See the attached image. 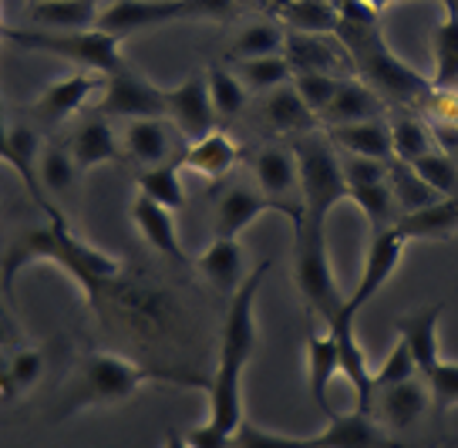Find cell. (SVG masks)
Segmentation results:
<instances>
[{
	"label": "cell",
	"mask_w": 458,
	"mask_h": 448,
	"mask_svg": "<svg viewBox=\"0 0 458 448\" xmlns=\"http://www.w3.org/2000/svg\"><path fill=\"white\" fill-rule=\"evenodd\" d=\"M7 118H4V105H0V162L7 165Z\"/></svg>",
	"instance_id": "52"
},
{
	"label": "cell",
	"mask_w": 458,
	"mask_h": 448,
	"mask_svg": "<svg viewBox=\"0 0 458 448\" xmlns=\"http://www.w3.org/2000/svg\"><path fill=\"white\" fill-rule=\"evenodd\" d=\"M442 314H445V304H431V307H421V310H411V314H401L394 320V331H398V337L404 344L411 347L421 375H428L431 368L445 358L442 344H438Z\"/></svg>",
	"instance_id": "25"
},
{
	"label": "cell",
	"mask_w": 458,
	"mask_h": 448,
	"mask_svg": "<svg viewBox=\"0 0 458 448\" xmlns=\"http://www.w3.org/2000/svg\"><path fill=\"white\" fill-rule=\"evenodd\" d=\"M354 320L358 314H351L347 307H344L337 317L330 320L327 327L334 334V341H337V351H341V375L351 381V388H354V408L360 411H371L374 405V364L368 358V351L364 344L358 341V327H354Z\"/></svg>",
	"instance_id": "16"
},
{
	"label": "cell",
	"mask_w": 458,
	"mask_h": 448,
	"mask_svg": "<svg viewBox=\"0 0 458 448\" xmlns=\"http://www.w3.org/2000/svg\"><path fill=\"white\" fill-rule=\"evenodd\" d=\"M385 98L364 85L360 78H341V88L327 105V112L320 115L324 129H337V125H354V122H371V118H385Z\"/></svg>",
	"instance_id": "26"
},
{
	"label": "cell",
	"mask_w": 458,
	"mask_h": 448,
	"mask_svg": "<svg viewBox=\"0 0 458 448\" xmlns=\"http://www.w3.org/2000/svg\"><path fill=\"white\" fill-rule=\"evenodd\" d=\"M297 173H301V206L303 223L324 226L341 203H351V189L341 169V152L330 145L324 129H314L293 139Z\"/></svg>",
	"instance_id": "4"
},
{
	"label": "cell",
	"mask_w": 458,
	"mask_h": 448,
	"mask_svg": "<svg viewBox=\"0 0 458 448\" xmlns=\"http://www.w3.org/2000/svg\"><path fill=\"white\" fill-rule=\"evenodd\" d=\"M38 182H41L44 196L47 199L55 196V206L64 213L61 203H68L74 196V189H78V182H81V173L74 165L68 145H57V142L44 145L41 156H38Z\"/></svg>",
	"instance_id": "31"
},
{
	"label": "cell",
	"mask_w": 458,
	"mask_h": 448,
	"mask_svg": "<svg viewBox=\"0 0 458 448\" xmlns=\"http://www.w3.org/2000/svg\"><path fill=\"white\" fill-rule=\"evenodd\" d=\"M394 230L411 243V240H452L458 236V196H445L438 203L425 206L418 213H408L394 223Z\"/></svg>",
	"instance_id": "32"
},
{
	"label": "cell",
	"mask_w": 458,
	"mask_h": 448,
	"mask_svg": "<svg viewBox=\"0 0 458 448\" xmlns=\"http://www.w3.org/2000/svg\"><path fill=\"white\" fill-rule=\"evenodd\" d=\"M411 165H415V173L421 175L438 196H458V162L452 159L448 152L435 148V152L421 156V159L411 162Z\"/></svg>",
	"instance_id": "44"
},
{
	"label": "cell",
	"mask_w": 458,
	"mask_h": 448,
	"mask_svg": "<svg viewBox=\"0 0 458 448\" xmlns=\"http://www.w3.org/2000/svg\"><path fill=\"white\" fill-rule=\"evenodd\" d=\"M387 186L394 192V203H398L401 216H408V213H418V209H425V206L438 203L445 196H438L435 189L415 173V165H408V162H391V175H387Z\"/></svg>",
	"instance_id": "37"
},
{
	"label": "cell",
	"mask_w": 458,
	"mask_h": 448,
	"mask_svg": "<svg viewBox=\"0 0 458 448\" xmlns=\"http://www.w3.org/2000/svg\"><path fill=\"white\" fill-rule=\"evenodd\" d=\"M114 314L122 327L139 334L145 341H162L179 331V304L172 300V293L148 283H135V280H122L114 276L108 287L101 290L98 304Z\"/></svg>",
	"instance_id": "7"
},
{
	"label": "cell",
	"mask_w": 458,
	"mask_h": 448,
	"mask_svg": "<svg viewBox=\"0 0 458 448\" xmlns=\"http://www.w3.org/2000/svg\"><path fill=\"white\" fill-rule=\"evenodd\" d=\"M243 375L246 371H229V368H213L206 377V398H209V415L206 418L219 425L226 435H233L246 418L243 408Z\"/></svg>",
	"instance_id": "27"
},
{
	"label": "cell",
	"mask_w": 458,
	"mask_h": 448,
	"mask_svg": "<svg viewBox=\"0 0 458 448\" xmlns=\"http://www.w3.org/2000/svg\"><path fill=\"white\" fill-rule=\"evenodd\" d=\"M7 364H11V385H14V394L17 391H30L41 385L44 354L38 351V347H28V344L14 347V351L7 354Z\"/></svg>",
	"instance_id": "47"
},
{
	"label": "cell",
	"mask_w": 458,
	"mask_h": 448,
	"mask_svg": "<svg viewBox=\"0 0 458 448\" xmlns=\"http://www.w3.org/2000/svg\"><path fill=\"white\" fill-rule=\"evenodd\" d=\"M276 17L286 30L293 34H337L341 28V11L334 0H286L276 7Z\"/></svg>",
	"instance_id": "33"
},
{
	"label": "cell",
	"mask_w": 458,
	"mask_h": 448,
	"mask_svg": "<svg viewBox=\"0 0 458 448\" xmlns=\"http://www.w3.org/2000/svg\"><path fill=\"white\" fill-rule=\"evenodd\" d=\"M284 58L290 64L293 78L297 74H337L351 68V55L341 51L330 38H320V34H293L286 30V44H284Z\"/></svg>",
	"instance_id": "20"
},
{
	"label": "cell",
	"mask_w": 458,
	"mask_h": 448,
	"mask_svg": "<svg viewBox=\"0 0 458 448\" xmlns=\"http://www.w3.org/2000/svg\"><path fill=\"white\" fill-rule=\"evenodd\" d=\"M34 263H55L61 274L72 276L74 287L81 290L88 304H98L101 290L108 287L114 276H122V260L114 253H105L88 240H81L68 226L64 216L17 236L11 249L0 257V293H4V300H14L17 276Z\"/></svg>",
	"instance_id": "1"
},
{
	"label": "cell",
	"mask_w": 458,
	"mask_h": 448,
	"mask_svg": "<svg viewBox=\"0 0 458 448\" xmlns=\"http://www.w3.org/2000/svg\"><path fill=\"white\" fill-rule=\"evenodd\" d=\"M330 145L337 152H351V156H364V159L394 162V148H391V129L385 118H371V122H354V125H337V129H324Z\"/></svg>",
	"instance_id": "29"
},
{
	"label": "cell",
	"mask_w": 458,
	"mask_h": 448,
	"mask_svg": "<svg viewBox=\"0 0 458 448\" xmlns=\"http://www.w3.org/2000/svg\"><path fill=\"white\" fill-rule=\"evenodd\" d=\"M101 118H165V88L152 85L145 74L131 72L129 64L122 72L105 78L101 98L91 108Z\"/></svg>",
	"instance_id": "10"
},
{
	"label": "cell",
	"mask_w": 458,
	"mask_h": 448,
	"mask_svg": "<svg viewBox=\"0 0 458 448\" xmlns=\"http://www.w3.org/2000/svg\"><path fill=\"white\" fill-rule=\"evenodd\" d=\"M206 81H209L216 118H236L246 108L250 91H246V85L240 81L236 72H229V68H209V72H206Z\"/></svg>",
	"instance_id": "41"
},
{
	"label": "cell",
	"mask_w": 458,
	"mask_h": 448,
	"mask_svg": "<svg viewBox=\"0 0 458 448\" xmlns=\"http://www.w3.org/2000/svg\"><path fill=\"white\" fill-rule=\"evenodd\" d=\"M135 189L148 196L152 203L165 206L172 213H179L186 206V186H182V165L179 159L165 162V165H152L135 179Z\"/></svg>",
	"instance_id": "35"
},
{
	"label": "cell",
	"mask_w": 458,
	"mask_h": 448,
	"mask_svg": "<svg viewBox=\"0 0 458 448\" xmlns=\"http://www.w3.org/2000/svg\"><path fill=\"white\" fill-rule=\"evenodd\" d=\"M0 38L11 41L21 51L30 55H51L57 61H68L78 72L108 74L122 72L125 58H122V41L105 34V30H38V28H11L0 21Z\"/></svg>",
	"instance_id": "3"
},
{
	"label": "cell",
	"mask_w": 458,
	"mask_h": 448,
	"mask_svg": "<svg viewBox=\"0 0 458 448\" xmlns=\"http://www.w3.org/2000/svg\"><path fill=\"white\" fill-rule=\"evenodd\" d=\"M445 11H452V14H458V0H442Z\"/></svg>",
	"instance_id": "53"
},
{
	"label": "cell",
	"mask_w": 458,
	"mask_h": 448,
	"mask_svg": "<svg viewBox=\"0 0 458 448\" xmlns=\"http://www.w3.org/2000/svg\"><path fill=\"white\" fill-rule=\"evenodd\" d=\"M129 219H131V226L139 230V236L156 249L158 257H165L169 263H186L189 260L186 253H182V243H179L175 213H172V209L152 203L148 196L139 192L129 206Z\"/></svg>",
	"instance_id": "22"
},
{
	"label": "cell",
	"mask_w": 458,
	"mask_h": 448,
	"mask_svg": "<svg viewBox=\"0 0 458 448\" xmlns=\"http://www.w3.org/2000/svg\"><path fill=\"white\" fill-rule=\"evenodd\" d=\"M196 270L199 276L223 297H233L243 287L246 280V249L240 240H226V236H213L209 243L199 249L196 257Z\"/></svg>",
	"instance_id": "18"
},
{
	"label": "cell",
	"mask_w": 458,
	"mask_h": 448,
	"mask_svg": "<svg viewBox=\"0 0 458 448\" xmlns=\"http://www.w3.org/2000/svg\"><path fill=\"white\" fill-rule=\"evenodd\" d=\"M293 283L301 293L303 307L317 314V317L330 324L347 304L337 274H334V263L327 253V236L324 226H310L301 223L297 226V240H293Z\"/></svg>",
	"instance_id": "6"
},
{
	"label": "cell",
	"mask_w": 458,
	"mask_h": 448,
	"mask_svg": "<svg viewBox=\"0 0 458 448\" xmlns=\"http://www.w3.org/2000/svg\"><path fill=\"white\" fill-rule=\"evenodd\" d=\"M286 44V30L273 21H259V24H250V28L240 30V38L229 47V61H250V58H270V55H284Z\"/></svg>",
	"instance_id": "38"
},
{
	"label": "cell",
	"mask_w": 458,
	"mask_h": 448,
	"mask_svg": "<svg viewBox=\"0 0 458 448\" xmlns=\"http://www.w3.org/2000/svg\"><path fill=\"white\" fill-rule=\"evenodd\" d=\"M240 162V145L233 142V135H226L223 129L206 131L202 139H192L186 145V152L179 156V165L196 173L199 179H209V182H219L226 179Z\"/></svg>",
	"instance_id": "23"
},
{
	"label": "cell",
	"mask_w": 458,
	"mask_h": 448,
	"mask_svg": "<svg viewBox=\"0 0 458 448\" xmlns=\"http://www.w3.org/2000/svg\"><path fill=\"white\" fill-rule=\"evenodd\" d=\"M263 213H276V216H284L293 223V230L303 223V209L301 206H286V203H276L270 196H263L257 186H243V182H236V186H229L219 192V199H216V209H213V232L216 236H226V240H240L253 223H257Z\"/></svg>",
	"instance_id": "9"
},
{
	"label": "cell",
	"mask_w": 458,
	"mask_h": 448,
	"mask_svg": "<svg viewBox=\"0 0 458 448\" xmlns=\"http://www.w3.org/2000/svg\"><path fill=\"white\" fill-rule=\"evenodd\" d=\"M105 88V78L101 74H91V72H74V74H64V78H57L51 85L44 88L41 95L30 102V118L44 125V129H57V125H64L68 118H74L81 108L88 105V98Z\"/></svg>",
	"instance_id": "12"
},
{
	"label": "cell",
	"mask_w": 458,
	"mask_h": 448,
	"mask_svg": "<svg viewBox=\"0 0 458 448\" xmlns=\"http://www.w3.org/2000/svg\"><path fill=\"white\" fill-rule=\"evenodd\" d=\"M391 129V148H394V159L398 162H418L421 156L435 152V135H431V125L418 115H398L387 122Z\"/></svg>",
	"instance_id": "36"
},
{
	"label": "cell",
	"mask_w": 458,
	"mask_h": 448,
	"mask_svg": "<svg viewBox=\"0 0 458 448\" xmlns=\"http://www.w3.org/2000/svg\"><path fill=\"white\" fill-rule=\"evenodd\" d=\"M28 4H41V0H28Z\"/></svg>",
	"instance_id": "54"
},
{
	"label": "cell",
	"mask_w": 458,
	"mask_h": 448,
	"mask_svg": "<svg viewBox=\"0 0 458 448\" xmlns=\"http://www.w3.org/2000/svg\"><path fill=\"white\" fill-rule=\"evenodd\" d=\"M351 203L364 213V219H368L371 232L391 230V226L401 219V209H398V203H394V192H391V186H387V182L351 189Z\"/></svg>",
	"instance_id": "39"
},
{
	"label": "cell",
	"mask_w": 458,
	"mask_h": 448,
	"mask_svg": "<svg viewBox=\"0 0 458 448\" xmlns=\"http://www.w3.org/2000/svg\"><path fill=\"white\" fill-rule=\"evenodd\" d=\"M101 11V0H41L28 4V21L38 30H95Z\"/></svg>",
	"instance_id": "28"
},
{
	"label": "cell",
	"mask_w": 458,
	"mask_h": 448,
	"mask_svg": "<svg viewBox=\"0 0 458 448\" xmlns=\"http://www.w3.org/2000/svg\"><path fill=\"white\" fill-rule=\"evenodd\" d=\"M165 118H169L175 131L182 139H202L206 131L216 129V108L213 95H209V81L206 72L189 74L175 88H165Z\"/></svg>",
	"instance_id": "13"
},
{
	"label": "cell",
	"mask_w": 458,
	"mask_h": 448,
	"mask_svg": "<svg viewBox=\"0 0 458 448\" xmlns=\"http://www.w3.org/2000/svg\"><path fill=\"white\" fill-rule=\"evenodd\" d=\"M431 411V391L428 381L418 375L408 377L401 385H387V388L374 391L371 415L385 432H411L418 421Z\"/></svg>",
	"instance_id": "14"
},
{
	"label": "cell",
	"mask_w": 458,
	"mask_h": 448,
	"mask_svg": "<svg viewBox=\"0 0 458 448\" xmlns=\"http://www.w3.org/2000/svg\"><path fill=\"white\" fill-rule=\"evenodd\" d=\"M162 448H192L186 442V432H175V428H169L165 432V438H162Z\"/></svg>",
	"instance_id": "51"
},
{
	"label": "cell",
	"mask_w": 458,
	"mask_h": 448,
	"mask_svg": "<svg viewBox=\"0 0 458 448\" xmlns=\"http://www.w3.org/2000/svg\"><path fill=\"white\" fill-rule=\"evenodd\" d=\"M24 344V331L14 320V314L0 304V351H14V347Z\"/></svg>",
	"instance_id": "50"
},
{
	"label": "cell",
	"mask_w": 458,
	"mask_h": 448,
	"mask_svg": "<svg viewBox=\"0 0 458 448\" xmlns=\"http://www.w3.org/2000/svg\"><path fill=\"white\" fill-rule=\"evenodd\" d=\"M236 0H112L105 4L98 30L125 41L129 34L175 21H229Z\"/></svg>",
	"instance_id": "5"
},
{
	"label": "cell",
	"mask_w": 458,
	"mask_h": 448,
	"mask_svg": "<svg viewBox=\"0 0 458 448\" xmlns=\"http://www.w3.org/2000/svg\"><path fill=\"white\" fill-rule=\"evenodd\" d=\"M270 270H273V260L257 263V266L246 274L243 287L229 297L226 317H223V331H219L216 368L246 371V364H250L253 351H257V293Z\"/></svg>",
	"instance_id": "8"
},
{
	"label": "cell",
	"mask_w": 458,
	"mask_h": 448,
	"mask_svg": "<svg viewBox=\"0 0 458 448\" xmlns=\"http://www.w3.org/2000/svg\"><path fill=\"white\" fill-rule=\"evenodd\" d=\"M327 425L314 435L317 448H411L404 442H394L391 435L377 425L371 411H344V415H330L324 418Z\"/></svg>",
	"instance_id": "17"
},
{
	"label": "cell",
	"mask_w": 458,
	"mask_h": 448,
	"mask_svg": "<svg viewBox=\"0 0 458 448\" xmlns=\"http://www.w3.org/2000/svg\"><path fill=\"white\" fill-rule=\"evenodd\" d=\"M236 74H240V81L246 85V91H257V95H270V91L293 81V72H290V64H286L284 55L240 61V64H236Z\"/></svg>",
	"instance_id": "40"
},
{
	"label": "cell",
	"mask_w": 458,
	"mask_h": 448,
	"mask_svg": "<svg viewBox=\"0 0 458 448\" xmlns=\"http://www.w3.org/2000/svg\"><path fill=\"white\" fill-rule=\"evenodd\" d=\"M259 115H263V122H267L273 131L293 135V139L317 129V115L303 105V98L297 95L293 81L284 88H276V91H270V95H263Z\"/></svg>",
	"instance_id": "30"
},
{
	"label": "cell",
	"mask_w": 458,
	"mask_h": 448,
	"mask_svg": "<svg viewBox=\"0 0 458 448\" xmlns=\"http://www.w3.org/2000/svg\"><path fill=\"white\" fill-rule=\"evenodd\" d=\"M68 148H72V159L81 175L91 173V169H98V165L118 162L125 156V152H122V139L114 135V129L108 125V118L95 115V112L74 125L72 139H68Z\"/></svg>",
	"instance_id": "21"
},
{
	"label": "cell",
	"mask_w": 458,
	"mask_h": 448,
	"mask_svg": "<svg viewBox=\"0 0 458 448\" xmlns=\"http://www.w3.org/2000/svg\"><path fill=\"white\" fill-rule=\"evenodd\" d=\"M229 448H317L314 435H284V432H270L257 421L243 418V425L233 432V445Z\"/></svg>",
	"instance_id": "42"
},
{
	"label": "cell",
	"mask_w": 458,
	"mask_h": 448,
	"mask_svg": "<svg viewBox=\"0 0 458 448\" xmlns=\"http://www.w3.org/2000/svg\"><path fill=\"white\" fill-rule=\"evenodd\" d=\"M431 88H458V14L445 11L431 34Z\"/></svg>",
	"instance_id": "34"
},
{
	"label": "cell",
	"mask_w": 458,
	"mask_h": 448,
	"mask_svg": "<svg viewBox=\"0 0 458 448\" xmlns=\"http://www.w3.org/2000/svg\"><path fill=\"white\" fill-rule=\"evenodd\" d=\"M250 169H253L257 189L263 196H270V199L286 206H301V173H297L293 145H284V142L259 145L257 152H253V159H250Z\"/></svg>",
	"instance_id": "15"
},
{
	"label": "cell",
	"mask_w": 458,
	"mask_h": 448,
	"mask_svg": "<svg viewBox=\"0 0 458 448\" xmlns=\"http://www.w3.org/2000/svg\"><path fill=\"white\" fill-rule=\"evenodd\" d=\"M186 442L192 448H229L233 445V435H226L219 425H213V421L206 418V421H199V425H192V428H189Z\"/></svg>",
	"instance_id": "49"
},
{
	"label": "cell",
	"mask_w": 458,
	"mask_h": 448,
	"mask_svg": "<svg viewBox=\"0 0 458 448\" xmlns=\"http://www.w3.org/2000/svg\"><path fill=\"white\" fill-rule=\"evenodd\" d=\"M341 169H344V179H347V189L377 186V182H387L391 162H377V159H364V156L341 152Z\"/></svg>",
	"instance_id": "48"
},
{
	"label": "cell",
	"mask_w": 458,
	"mask_h": 448,
	"mask_svg": "<svg viewBox=\"0 0 458 448\" xmlns=\"http://www.w3.org/2000/svg\"><path fill=\"white\" fill-rule=\"evenodd\" d=\"M421 377L428 381L431 408H435L438 415H445V411L458 408V361H448V358H442V361L431 368L428 375H421Z\"/></svg>",
	"instance_id": "45"
},
{
	"label": "cell",
	"mask_w": 458,
	"mask_h": 448,
	"mask_svg": "<svg viewBox=\"0 0 458 448\" xmlns=\"http://www.w3.org/2000/svg\"><path fill=\"white\" fill-rule=\"evenodd\" d=\"M341 375V351H337V341L330 327L324 324V331L310 327L307 334V391L314 398V405L324 411V418H330V381Z\"/></svg>",
	"instance_id": "24"
},
{
	"label": "cell",
	"mask_w": 458,
	"mask_h": 448,
	"mask_svg": "<svg viewBox=\"0 0 458 448\" xmlns=\"http://www.w3.org/2000/svg\"><path fill=\"white\" fill-rule=\"evenodd\" d=\"M418 361L415 354H411V347L404 344V341H394V344L387 347V354L381 358V364H374V391L387 388V385H401V381H408V377H418Z\"/></svg>",
	"instance_id": "43"
},
{
	"label": "cell",
	"mask_w": 458,
	"mask_h": 448,
	"mask_svg": "<svg viewBox=\"0 0 458 448\" xmlns=\"http://www.w3.org/2000/svg\"><path fill=\"white\" fill-rule=\"evenodd\" d=\"M404 249H408V240L394 226L371 232V243H368V253H364V266H360L358 283H354L347 304H344L351 314H360V307H368L381 293V287L394 276V270L404 260Z\"/></svg>",
	"instance_id": "11"
},
{
	"label": "cell",
	"mask_w": 458,
	"mask_h": 448,
	"mask_svg": "<svg viewBox=\"0 0 458 448\" xmlns=\"http://www.w3.org/2000/svg\"><path fill=\"white\" fill-rule=\"evenodd\" d=\"M175 125L169 118H135L122 131V152L142 169L175 159Z\"/></svg>",
	"instance_id": "19"
},
{
	"label": "cell",
	"mask_w": 458,
	"mask_h": 448,
	"mask_svg": "<svg viewBox=\"0 0 458 448\" xmlns=\"http://www.w3.org/2000/svg\"><path fill=\"white\" fill-rule=\"evenodd\" d=\"M293 88H297V95L303 98V105L310 108L320 122V115L327 112V105L334 102V95H337V88H341V78L337 74H297L293 78Z\"/></svg>",
	"instance_id": "46"
},
{
	"label": "cell",
	"mask_w": 458,
	"mask_h": 448,
	"mask_svg": "<svg viewBox=\"0 0 458 448\" xmlns=\"http://www.w3.org/2000/svg\"><path fill=\"white\" fill-rule=\"evenodd\" d=\"M156 381L206 388V377L156 371V368H145V364L131 361L125 354H114V351H88L74 368L72 381L61 391L57 405L51 408V415H55V421H64L78 411H91V408L125 405L131 394H139L145 385H156Z\"/></svg>",
	"instance_id": "2"
}]
</instances>
